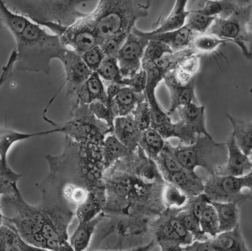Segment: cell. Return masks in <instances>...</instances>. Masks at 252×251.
<instances>
[{"instance_id": "obj_1", "label": "cell", "mask_w": 252, "mask_h": 251, "mask_svg": "<svg viewBox=\"0 0 252 251\" xmlns=\"http://www.w3.org/2000/svg\"><path fill=\"white\" fill-rule=\"evenodd\" d=\"M149 0H101L89 19L96 32L98 45L106 40L129 33L138 20L147 18Z\"/></svg>"}, {"instance_id": "obj_2", "label": "cell", "mask_w": 252, "mask_h": 251, "mask_svg": "<svg viewBox=\"0 0 252 251\" xmlns=\"http://www.w3.org/2000/svg\"><path fill=\"white\" fill-rule=\"evenodd\" d=\"M16 43V69L48 75L51 72L52 61L55 58L61 60L68 49L60 37L49 34L32 22Z\"/></svg>"}, {"instance_id": "obj_3", "label": "cell", "mask_w": 252, "mask_h": 251, "mask_svg": "<svg viewBox=\"0 0 252 251\" xmlns=\"http://www.w3.org/2000/svg\"><path fill=\"white\" fill-rule=\"evenodd\" d=\"M2 1L13 12L28 18L42 26L48 23H55L68 28L90 14L83 13L79 9L85 1L2 0Z\"/></svg>"}, {"instance_id": "obj_4", "label": "cell", "mask_w": 252, "mask_h": 251, "mask_svg": "<svg viewBox=\"0 0 252 251\" xmlns=\"http://www.w3.org/2000/svg\"><path fill=\"white\" fill-rule=\"evenodd\" d=\"M165 148L185 169L196 174L197 167H203L209 175H214L218 167L225 164L228 157L225 143L215 141L212 136L198 135L194 143L174 147L166 141Z\"/></svg>"}, {"instance_id": "obj_5", "label": "cell", "mask_w": 252, "mask_h": 251, "mask_svg": "<svg viewBox=\"0 0 252 251\" xmlns=\"http://www.w3.org/2000/svg\"><path fill=\"white\" fill-rule=\"evenodd\" d=\"M252 1L243 0L230 14L224 18L216 17L207 33L238 45L247 60L252 59Z\"/></svg>"}, {"instance_id": "obj_6", "label": "cell", "mask_w": 252, "mask_h": 251, "mask_svg": "<svg viewBox=\"0 0 252 251\" xmlns=\"http://www.w3.org/2000/svg\"><path fill=\"white\" fill-rule=\"evenodd\" d=\"M44 120L61 132L78 142H94L103 144L105 135L112 133L111 128L104 122L96 118L91 112L89 105L81 104L71 109L70 120L58 124L43 115Z\"/></svg>"}, {"instance_id": "obj_7", "label": "cell", "mask_w": 252, "mask_h": 251, "mask_svg": "<svg viewBox=\"0 0 252 251\" xmlns=\"http://www.w3.org/2000/svg\"><path fill=\"white\" fill-rule=\"evenodd\" d=\"M252 190V171L242 177L209 175L204 183V193L211 202H236L240 205L252 199V193L243 194L242 190Z\"/></svg>"}, {"instance_id": "obj_8", "label": "cell", "mask_w": 252, "mask_h": 251, "mask_svg": "<svg viewBox=\"0 0 252 251\" xmlns=\"http://www.w3.org/2000/svg\"><path fill=\"white\" fill-rule=\"evenodd\" d=\"M11 207L12 217L1 215V220L9 223L24 237L41 233L45 221V215L39 205L32 206L25 202L21 192L15 196H1V206Z\"/></svg>"}, {"instance_id": "obj_9", "label": "cell", "mask_w": 252, "mask_h": 251, "mask_svg": "<svg viewBox=\"0 0 252 251\" xmlns=\"http://www.w3.org/2000/svg\"><path fill=\"white\" fill-rule=\"evenodd\" d=\"M63 65L66 85V99L71 105L77 92L89 79L92 72L83 61L80 54L67 49L60 60Z\"/></svg>"}, {"instance_id": "obj_10", "label": "cell", "mask_w": 252, "mask_h": 251, "mask_svg": "<svg viewBox=\"0 0 252 251\" xmlns=\"http://www.w3.org/2000/svg\"><path fill=\"white\" fill-rule=\"evenodd\" d=\"M149 41L132 31L129 33L117 56L123 78H130L140 70Z\"/></svg>"}, {"instance_id": "obj_11", "label": "cell", "mask_w": 252, "mask_h": 251, "mask_svg": "<svg viewBox=\"0 0 252 251\" xmlns=\"http://www.w3.org/2000/svg\"><path fill=\"white\" fill-rule=\"evenodd\" d=\"M89 15L67 29L61 37L63 45L71 46L74 51L80 55L98 45V38Z\"/></svg>"}, {"instance_id": "obj_12", "label": "cell", "mask_w": 252, "mask_h": 251, "mask_svg": "<svg viewBox=\"0 0 252 251\" xmlns=\"http://www.w3.org/2000/svg\"><path fill=\"white\" fill-rule=\"evenodd\" d=\"M228 157L224 164L218 167L215 174L240 177L252 171L251 157L242 152L231 135L225 142Z\"/></svg>"}, {"instance_id": "obj_13", "label": "cell", "mask_w": 252, "mask_h": 251, "mask_svg": "<svg viewBox=\"0 0 252 251\" xmlns=\"http://www.w3.org/2000/svg\"><path fill=\"white\" fill-rule=\"evenodd\" d=\"M164 81L171 95V103L168 115H171L176 110L182 106L190 103L197 104L195 94L196 76L187 83H182L176 81L172 71L167 73Z\"/></svg>"}, {"instance_id": "obj_14", "label": "cell", "mask_w": 252, "mask_h": 251, "mask_svg": "<svg viewBox=\"0 0 252 251\" xmlns=\"http://www.w3.org/2000/svg\"><path fill=\"white\" fill-rule=\"evenodd\" d=\"M131 31L138 36L148 40L162 42L164 44L169 46L172 49L173 52H178L188 48L190 40L195 33L186 25L179 30L161 33L143 31L138 30L136 26L132 29Z\"/></svg>"}, {"instance_id": "obj_15", "label": "cell", "mask_w": 252, "mask_h": 251, "mask_svg": "<svg viewBox=\"0 0 252 251\" xmlns=\"http://www.w3.org/2000/svg\"><path fill=\"white\" fill-rule=\"evenodd\" d=\"M95 100L108 106L106 90L102 79L97 72H93L78 90L70 105L73 108L81 104L89 105Z\"/></svg>"}, {"instance_id": "obj_16", "label": "cell", "mask_w": 252, "mask_h": 251, "mask_svg": "<svg viewBox=\"0 0 252 251\" xmlns=\"http://www.w3.org/2000/svg\"><path fill=\"white\" fill-rule=\"evenodd\" d=\"M145 94H139L127 87H123L111 103L110 109L115 118L128 115L137 105L146 100Z\"/></svg>"}, {"instance_id": "obj_17", "label": "cell", "mask_w": 252, "mask_h": 251, "mask_svg": "<svg viewBox=\"0 0 252 251\" xmlns=\"http://www.w3.org/2000/svg\"><path fill=\"white\" fill-rule=\"evenodd\" d=\"M164 179L178 188L188 197L197 196L204 192L203 180L196 174L187 170L167 175Z\"/></svg>"}, {"instance_id": "obj_18", "label": "cell", "mask_w": 252, "mask_h": 251, "mask_svg": "<svg viewBox=\"0 0 252 251\" xmlns=\"http://www.w3.org/2000/svg\"><path fill=\"white\" fill-rule=\"evenodd\" d=\"M180 120L186 123L196 135L211 136L205 124V106L190 103L178 109Z\"/></svg>"}, {"instance_id": "obj_19", "label": "cell", "mask_w": 252, "mask_h": 251, "mask_svg": "<svg viewBox=\"0 0 252 251\" xmlns=\"http://www.w3.org/2000/svg\"><path fill=\"white\" fill-rule=\"evenodd\" d=\"M57 132H60V129L56 128L53 130L39 132L24 133L6 127L1 128L0 131V166L8 165L7 154L15 142Z\"/></svg>"}, {"instance_id": "obj_20", "label": "cell", "mask_w": 252, "mask_h": 251, "mask_svg": "<svg viewBox=\"0 0 252 251\" xmlns=\"http://www.w3.org/2000/svg\"><path fill=\"white\" fill-rule=\"evenodd\" d=\"M0 250L2 251H42L28 244L13 225L1 220Z\"/></svg>"}, {"instance_id": "obj_21", "label": "cell", "mask_w": 252, "mask_h": 251, "mask_svg": "<svg viewBox=\"0 0 252 251\" xmlns=\"http://www.w3.org/2000/svg\"><path fill=\"white\" fill-rule=\"evenodd\" d=\"M216 251H250L243 236L240 225L233 229L220 232L212 238Z\"/></svg>"}, {"instance_id": "obj_22", "label": "cell", "mask_w": 252, "mask_h": 251, "mask_svg": "<svg viewBox=\"0 0 252 251\" xmlns=\"http://www.w3.org/2000/svg\"><path fill=\"white\" fill-rule=\"evenodd\" d=\"M232 126L233 136L242 152L249 157L252 154V122L251 120L237 119L226 114Z\"/></svg>"}, {"instance_id": "obj_23", "label": "cell", "mask_w": 252, "mask_h": 251, "mask_svg": "<svg viewBox=\"0 0 252 251\" xmlns=\"http://www.w3.org/2000/svg\"><path fill=\"white\" fill-rule=\"evenodd\" d=\"M113 133L128 149L134 142H139L142 132L137 127L131 113L117 117L114 122Z\"/></svg>"}, {"instance_id": "obj_24", "label": "cell", "mask_w": 252, "mask_h": 251, "mask_svg": "<svg viewBox=\"0 0 252 251\" xmlns=\"http://www.w3.org/2000/svg\"><path fill=\"white\" fill-rule=\"evenodd\" d=\"M188 1L178 0L169 16L158 21V27L151 32L161 33L179 30L184 26L189 11L186 10Z\"/></svg>"}, {"instance_id": "obj_25", "label": "cell", "mask_w": 252, "mask_h": 251, "mask_svg": "<svg viewBox=\"0 0 252 251\" xmlns=\"http://www.w3.org/2000/svg\"><path fill=\"white\" fill-rule=\"evenodd\" d=\"M220 223V232L230 230L240 224V205L236 202H211Z\"/></svg>"}, {"instance_id": "obj_26", "label": "cell", "mask_w": 252, "mask_h": 251, "mask_svg": "<svg viewBox=\"0 0 252 251\" xmlns=\"http://www.w3.org/2000/svg\"><path fill=\"white\" fill-rule=\"evenodd\" d=\"M153 128L157 130L165 140L177 137L188 145L192 144L196 140V135L194 131L181 120L176 123L171 121Z\"/></svg>"}, {"instance_id": "obj_27", "label": "cell", "mask_w": 252, "mask_h": 251, "mask_svg": "<svg viewBox=\"0 0 252 251\" xmlns=\"http://www.w3.org/2000/svg\"><path fill=\"white\" fill-rule=\"evenodd\" d=\"M0 20L4 26L12 33L15 40L22 35L31 23L25 17L11 11L2 0L0 1Z\"/></svg>"}, {"instance_id": "obj_28", "label": "cell", "mask_w": 252, "mask_h": 251, "mask_svg": "<svg viewBox=\"0 0 252 251\" xmlns=\"http://www.w3.org/2000/svg\"><path fill=\"white\" fill-rule=\"evenodd\" d=\"M230 42L207 32L195 33L192 37L189 48L196 55H204L212 53L220 45Z\"/></svg>"}, {"instance_id": "obj_29", "label": "cell", "mask_w": 252, "mask_h": 251, "mask_svg": "<svg viewBox=\"0 0 252 251\" xmlns=\"http://www.w3.org/2000/svg\"><path fill=\"white\" fill-rule=\"evenodd\" d=\"M128 149L114 133L105 138L103 145V157L105 170L126 157Z\"/></svg>"}, {"instance_id": "obj_30", "label": "cell", "mask_w": 252, "mask_h": 251, "mask_svg": "<svg viewBox=\"0 0 252 251\" xmlns=\"http://www.w3.org/2000/svg\"><path fill=\"white\" fill-rule=\"evenodd\" d=\"M166 141L159 132L153 127L142 132L138 144L148 157L155 160L163 150Z\"/></svg>"}, {"instance_id": "obj_31", "label": "cell", "mask_w": 252, "mask_h": 251, "mask_svg": "<svg viewBox=\"0 0 252 251\" xmlns=\"http://www.w3.org/2000/svg\"><path fill=\"white\" fill-rule=\"evenodd\" d=\"M103 218V216L99 214L93 220L79 224L69 242L74 251H81L88 247L92 234Z\"/></svg>"}, {"instance_id": "obj_32", "label": "cell", "mask_w": 252, "mask_h": 251, "mask_svg": "<svg viewBox=\"0 0 252 251\" xmlns=\"http://www.w3.org/2000/svg\"><path fill=\"white\" fill-rule=\"evenodd\" d=\"M102 205L97 197L90 191L86 199L77 208L76 215L79 223L93 220L101 211Z\"/></svg>"}, {"instance_id": "obj_33", "label": "cell", "mask_w": 252, "mask_h": 251, "mask_svg": "<svg viewBox=\"0 0 252 251\" xmlns=\"http://www.w3.org/2000/svg\"><path fill=\"white\" fill-rule=\"evenodd\" d=\"M22 174L14 172L11 167L0 169V194L1 196H15L21 193L18 182Z\"/></svg>"}, {"instance_id": "obj_34", "label": "cell", "mask_w": 252, "mask_h": 251, "mask_svg": "<svg viewBox=\"0 0 252 251\" xmlns=\"http://www.w3.org/2000/svg\"><path fill=\"white\" fill-rule=\"evenodd\" d=\"M195 53L188 47L178 52L166 54L154 63L159 71L166 75L176 68L185 58Z\"/></svg>"}, {"instance_id": "obj_35", "label": "cell", "mask_w": 252, "mask_h": 251, "mask_svg": "<svg viewBox=\"0 0 252 251\" xmlns=\"http://www.w3.org/2000/svg\"><path fill=\"white\" fill-rule=\"evenodd\" d=\"M156 89L154 87H146L144 92L151 112L152 120L151 127H152L171 121L169 115L162 110L158 102L155 94Z\"/></svg>"}, {"instance_id": "obj_36", "label": "cell", "mask_w": 252, "mask_h": 251, "mask_svg": "<svg viewBox=\"0 0 252 251\" xmlns=\"http://www.w3.org/2000/svg\"><path fill=\"white\" fill-rule=\"evenodd\" d=\"M201 231L213 238L220 233V223L214 207L211 204L207 205L199 219Z\"/></svg>"}, {"instance_id": "obj_37", "label": "cell", "mask_w": 252, "mask_h": 251, "mask_svg": "<svg viewBox=\"0 0 252 251\" xmlns=\"http://www.w3.org/2000/svg\"><path fill=\"white\" fill-rule=\"evenodd\" d=\"M216 17L209 16L198 10L189 11L187 17L186 25L193 32L204 33L212 26Z\"/></svg>"}, {"instance_id": "obj_38", "label": "cell", "mask_w": 252, "mask_h": 251, "mask_svg": "<svg viewBox=\"0 0 252 251\" xmlns=\"http://www.w3.org/2000/svg\"><path fill=\"white\" fill-rule=\"evenodd\" d=\"M100 77L109 83H120L123 79L117 58L105 57L96 71Z\"/></svg>"}, {"instance_id": "obj_39", "label": "cell", "mask_w": 252, "mask_h": 251, "mask_svg": "<svg viewBox=\"0 0 252 251\" xmlns=\"http://www.w3.org/2000/svg\"><path fill=\"white\" fill-rule=\"evenodd\" d=\"M174 53L172 49L162 42L149 40L142 60V64L154 63L163 56Z\"/></svg>"}, {"instance_id": "obj_40", "label": "cell", "mask_w": 252, "mask_h": 251, "mask_svg": "<svg viewBox=\"0 0 252 251\" xmlns=\"http://www.w3.org/2000/svg\"><path fill=\"white\" fill-rule=\"evenodd\" d=\"M178 219L184 227L192 234L194 240H207L212 239L201 231L199 220L190 211L187 210L179 214Z\"/></svg>"}, {"instance_id": "obj_41", "label": "cell", "mask_w": 252, "mask_h": 251, "mask_svg": "<svg viewBox=\"0 0 252 251\" xmlns=\"http://www.w3.org/2000/svg\"><path fill=\"white\" fill-rule=\"evenodd\" d=\"M162 195L164 204L169 207L184 205L188 197L178 188L168 182L164 184Z\"/></svg>"}, {"instance_id": "obj_42", "label": "cell", "mask_w": 252, "mask_h": 251, "mask_svg": "<svg viewBox=\"0 0 252 251\" xmlns=\"http://www.w3.org/2000/svg\"><path fill=\"white\" fill-rule=\"evenodd\" d=\"M131 114L134 123L140 131H144L151 127L152 120L150 107L146 99L145 101L139 103Z\"/></svg>"}, {"instance_id": "obj_43", "label": "cell", "mask_w": 252, "mask_h": 251, "mask_svg": "<svg viewBox=\"0 0 252 251\" xmlns=\"http://www.w3.org/2000/svg\"><path fill=\"white\" fill-rule=\"evenodd\" d=\"M91 112L96 119L106 123L109 126L113 128L115 119L110 108L102 102L95 100L89 105Z\"/></svg>"}, {"instance_id": "obj_44", "label": "cell", "mask_w": 252, "mask_h": 251, "mask_svg": "<svg viewBox=\"0 0 252 251\" xmlns=\"http://www.w3.org/2000/svg\"><path fill=\"white\" fill-rule=\"evenodd\" d=\"M83 60L92 72H96L105 58L103 50L99 45L91 48L81 55Z\"/></svg>"}, {"instance_id": "obj_45", "label": "cell", "mask_w": 252, "mask_h": 251, "mask_svg": "<svg viewBox=\"0 0 252 251\" xmlns=\"http://www.w3.org/2000/svg\"><path fill=\"white\" fill-rule=\"evenodd\" d=\"M147 82V75L144 69H140L130 78H123L120 83L132 89L136 93L144 94Z\"/></svg>"}, {"instance_id": "obj_46", "label": "cell", "mask_w": 252, "mask_h": 251, "mask_svg": "<svg viewBox=\"0 0 252 251\" xmlns=\"http://www.w3.org/2000/svg\"><path fill=\"white\" fill-rule=\"evenodd\" d=\"M129 35L127 33L109 39L99 45L101 47L105 57L117 58L120 50Z\"/></svg>"}, {"instance_id": "obj_47", "label": "cell", "mask_w": 252, "mask_h": 251, "mask_svg": "<svg viewBox=\"0 0 252 251\" xmlns=\"http://www.w3.org/2000/svg\"><path fill=\"white\" fill-rule=\"evenodd\" d=\"M199 66V55L193 54L185 58L176 68L192 78L197 75Z\"/></svg>"}, {"instance_id": "obj_48", "label": "cell", "mask_w": 252, "mask_h": 251, "mask_svg": "<svg viewBox=\"0 0 252 251\" xmlns=\"http://www.w3.org/2000/svg\"><path fill=\"white\" fill-rule=\"evenodd\" d=\"M190 197H191V200L187 210L190 211L199 220L201 214L207 205L211 204V201L204 192Z\"/></svg>"}, {"instance_id": "obj_49", "label": "cell", "mask_w": 252, "mask_h": 251, "mask_svg": "<svg viewBox=\"0 0 252 251\" xmlns=\"http://www.w3.org/2000/svg\"><path fill=\"white\" fill-rule=\"evenodd\" d=\"M168 222L178 234L182 244L187 246L194 241V238H193L192 234L184 227V225L178 219V217L172 218Z\"/></svg>"}, {"instance_id": "obj_50", "label": "cell", "mask_w": 252, "mask_h": 251, "mask_svg": "<svg viewBox=\"0 0 252 251\" xmlns=\"http://www.w3.org/2000/svg\"><path fill=\"white\" fill-rule=\"evenodd\" d=\"M226 4V0L223 1H206L203 6L198 10L205 15L217 17L220 15L224 10Z\"/></svg>"}, {"instance_id": "obj_51", "label": "cell", "mask_w": 252, "mask_h": 251, "mask_svg": "<svg viewBox=\"0 0 252 251\" xmlns=\"http://www.w3.org/2000/svg\"><path fill=\"white\" fill-rule=\"evenodd\" d=\"M182 250L188 251H216L212 239L207 240H194L190 244L182 247Z\"/></svg>"}, {"instance_id": "obj_52", "label": "cell", "mask_w": 252, "mask_h": 251, "mask_svg": "<svg viewBox=\"0 0 252 251\" xmlns=\"http://www.w3.org/2000/svg\"><path fill=\"white\" fill-rule=\"evenodd\" d=\"M16 62V53L14 49L12 55L8 60L6 65L3 68L2 73L1 76V86L7 80L10 79L13 76V67L15 65Z\"/></svg>"}, {"instance_id": "obj_53", "label": "cell", "mask_w": 252, "mask_h": 251, "mask_svg": "<svg viewBox=\"0 0 252 251\" xmlns=\"http://www.w3.org/2000/svg\"><path fill=\"white\" fill-rule=\"evenodd\" d=\"M125 86L119 83H109L106 88L108 107L110 106L112 100L115 98L117 95L118 94L121 90Z\"/></svg>"}]
</instances>
